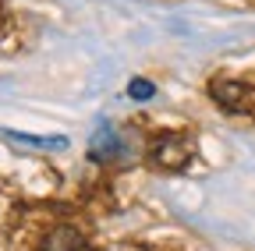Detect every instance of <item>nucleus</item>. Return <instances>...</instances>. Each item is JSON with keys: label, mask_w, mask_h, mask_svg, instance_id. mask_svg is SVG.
I'll list each match as a JSON object with an SVG mask.
<instances>
[{"label": "nucleus", "mask_w": 255, "mask_h": 251, "mask_svg": "<svg viewBox=\"0 0 255 251\" xmlns=\"http://www.w3.org/2000/svg\"><path fill=\"white\" fill-rule=\"evenodd\" d=\"M117 152H121V138H117V131L110 128V124H103V128L92 135L89 156L92 160H110V156H117Z\"/></svg>", "instance_id": "obj_1"}, {"label": "nucleus", "mask_w": 255, "mask_h": 251, "mask_svg": "<svg viewBox=\"0 0 255 251\" xmlns=\"http://www.w3.org/2000/svg\"><path fill=\"white\" fill-rule=\"evenodd\" d=\"M43 248H46V251H78V248H82V237H78L75 227H57V230L46 237Z\"/></svg>", "instance_id": "obj_3"}, {"label": "nucleus", "mask_w": 255, "mask_h": 251, "mask_svg": "<svg viewBox=\"0 0 255 251\" xmlns=\"http://www.w3.org/2000/svg\"><path fill=\"white\" fill-rule=\"evenodd\" d=\"M128 96H131V99H152V96H156V85L145 82V78H131V85H128Z\"/></svg>", "instance_id": "obj_4"}, {"label": "nucleus", "mask_w": 255, "mask_h": 251, "mask_svg": "<svg viewBox=\"0 0 255 251\" xmlns=\"http://www.w3.org/2000/svg\"><path fill=\"white\" fill-rule=\"evenodd\" d=\"M152 152H156V160L163 163V167H177V163H184V156H188V142H181V138H163Z\"/></svg>", "instance_id": "obj_2"}]
</instances>
